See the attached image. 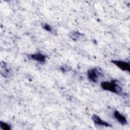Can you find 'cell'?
<instances>
[{"label":"cell","instance_id":"cell-1","mask_svg":"<svg viewBox=\"0 0 130 130\" xmlns=\"http://www.w3.org/2000/svg\"><path fill=\"white\" fill-rule=\"evenodd\" d=\"M101 87L104 90L115 93H120L122 89L120 86L114 81H112L111 82H103L101 83Z\"/></svg>","mask_w":130,"mask_h":130},{"label":"cell","instance_id":"cell-2","mask_svg":"<svg viewBox=\"0 0 130 130\" xmlns=\"http://www.w3.org/2000/svg\"><path fill=\"white\" fill-rule=\"evenodd\" d=\"M111 62L114 64H115L118 68H119L121 70L129 72L130 67H129V63L124 61L119 60H112Z\"/></svg>","mask_w":130,"mask_h":130},{"label":"cell","instance_id":"cell-3","mask_svg":"<svg viewBox=\"0 0 130 130\" xmlns=\"http://www.w3.org/2000/svg\"><path fill=\"white\" fill-rule=\"evenodd\" d=\"M99 73L95 69H91L87 71V76L89 80L93 82H96L98 80Z\"/></svg>","mask_w":130,"mask_h":130},{"label":"cell","instance_id":"cell-4","mask_svg":"<svg viewBox=\"0 0 130 130\" xmlns=\"http://www.w3.org/2000/svg\"><path fill=\"white\" fill-rule=\"evenodd\" d=\"M114 116L115 118L121 124L125 125L127 123V120L125 116L120 114L118 111H115L114 113Z\"/></svg>","mask_w":130,"mask_h":130},{"label":"cell","instance_id":"cell-5","mask_svg":"<svg viewBox=\"0 0 130 130\" xmlns=\"http://www.w3.org/2000/svg\"><path fill=\"white\" fill-rule=\"evenodd\" d=\"M92 119L93 121L94 122V123L96 124L100 125H103L105 126H111V125L107 122L106 121H105L101 119L100 117H99L98 115L95 114H93Z\"/></svg>","mask_w":130,"mask_h":130},{"label":"cell","instance_id":"cell-6","mask_svg":"<svg viewBox=\"0 0 130 130\" xmlns=\"http://www.w3.org/2000/svg\"><path fill=\"white\" fill-rule=\"evenodd\" d=\"M30 57L31 59L37 61L40 63H43L46 60V57L40 53L31 54L30 55Z\"/></svg>","mask_w":130,"mask_h":130},{"label":"cell","instance_id":"cell-7","mask_svg":"<svg viewBox=\"0 0 130 130\" xmlns=\"http://www.w3.org/2000/svg\"><path fill=\"white\" fill-rule=\"evenodd\" d=\"M0 126L2 129L4 130H10L11 129V126L9 124L4 122H0Z\"/></svg>","mask_w":130,"mask_h":130},{"label":"cell","instance_id":"cell-8","mask_svg":"<svg viewBox=\"0 0 130 130\" xmlns=\"http://www.w3.org/2000/svg\"><path fill=\"white\" fill-rule=\"evenodd\" d=\"M42 26H43V28L44 29H45V30H46L47 31H50V32L52 31V27L49 24H46V23H44L42 25Z\"/></svg>","mask_w":130,"mask_h":130}]
</instances>
